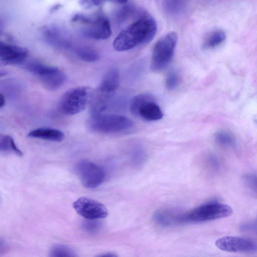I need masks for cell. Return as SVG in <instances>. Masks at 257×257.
Returning a JSON list of instances; mask_svg holds the SVG:
<instances>
[{
    "label": "cell",
    "mask_w": 257,
    "mask_h": 257,
    "mask_svg": "<svg viewBox=\"0 0 257 257\" xmlns=\"http://www.w3.org/2000/svg\"><path fill=\"white\" fill-rule=\"evenodd\" d=\"M75 170L85 188L93 189L100 185L105 179V172L100 166L88 160L77 163Z\"/></svg>",
    "instance_id": "8"
},
{
    "label": "cell",
    "mask_w": 257,
    "mask_h": 257,
    "mask_svg": "<svg viewBox=\"0 0 257 257\" xmlns=\"http://www.w3.org/2000/svg\"><path fill=\"white\" fill-rule=\"evenodd\" d=\"M183 213L173 209H160L153 215L155 222L162 227H170L182 224Z\"/></svg>",
    "instance_id": "14"
},
{
    "label": "cell",
    "mask_w": 257,
    "mask_h": 257,
    "mask_svg": "<svg viewBox=\"0 0 257 257\" xmlns=\"http://www.w3.org/2000/svg\"><path fill=\"white\" fill-rule=\"evenodd\" d=\"M242 180L245 187L250 192L256 194V174L255 172L246 173L242 177Z\"/></svg>",
    "instance_id": "22"
},
{
    "label": "cell",
    "mask_w": 257,
    "mask_h": 257,
    "mask_svg": "<svg viewBox=\"0 0 257 257\" xmlns=\"http://www.w3.org/2000/svg\"><path fill=\"white\" fill-rule=\"evenodd\" d=\"M73 207L79 215L89 220L104 218L108 215L107 208L103 204L87 197L78 198Z\"/></svg>",
    "instance_id": "11"
},
{
    "label": "cell",
    "mask_w": 257,
    "mask_h": 257,
    "mask_svg": "<svg viewBox=\"0 0 257 257\" xmlns=\"http://www.w3.org/2000/svg\"><path fill=\"white\" fill-rule=\"evenodd\" d=\"M90 1L92 3V5L95 6H99L101 4V2H102V0H90Z\"/></svg>",
    "instance_id": "29"
},
{
    "label": "cell",
    "mask_w": 257,
    "mask_h": 257,
    "mask_svg": "<svg viewBox=\"0 0 257 257\" xmlns=\"http://www.w3.org/2000/svg\"><path fill=\"white\" fill-rule=\"evenodd\" d=\"M181 77L175 71H171L167 75L165 79V85L169 90L175 89L180 83Z\"/></svg>",
    "instance_id": "23"
},
{
    "label": "cell",
    "mask_w": 257,
    "mask_h": 257,
    "mask_svg": "<svg viewBox=\"0 0 257 257\" xmlns=\"http://www.w3.org/2000/svg\"><path fill=\"white\" fill-rule=\"evenodd\" d=\"M226 39L225 32L221 30H216L209 34L203 43L205 49L216 48L221 44Z\"/></svg>",
    "instance_id": "17"
},
{
    "label": "cell",
    "mask_w": 257,
    "mask_h": 257,
    "mask_svg": "<svg viewBox=\"0 0 257 257\" xmlns=\"http://www.w3.org/2000/svg\"><path fill=\"white\" fill-rule=\"evenodd\" d=\"M119 73L116 68L109 70L93 95V100L99 105L107 106L119 84Z\"/></svg>",
    "instance_id": "9"
},
{
    "label": "cell",
    "mask_w": 257,
    "mask_h": 257,
    "mask_svg": "<svg viewBox=\"0 0 257 257\" xmlns=\"http://www.w3.org/2000/svg\"><path fill=\"white\" fill-rule=\"evenodd\" d=\"M0 152L13 153L19 156L23 155L13 138L10 136L4 134H0Z\"/></svg>",
    "instance_id": "18"
},
{
    "label": "cell",
    "mask_w": 257,
    "mask_h": 257,
    "mask_svg": "<svg viewBox=\"0 0 257 257\" xmlns=\"http://www.w3.org/2000/svg\"><path fill=\"white\" fill-rule=\"evenodd\" d=\"M6 246L5 241L0 238V251L5 248Z\"/></svg>",
    "instance_id": "31"
},
{
    "label": "cell",
    "mask_w": 257,
    "mask_h": 257,
    "mask_svg": "<svg viewBox=\"0 0 257 257\" xmlns=\"http://www.w3.org/2000/svg\"><path fill=\"white\" fill-rule=\"evenodd\" d=\"M75 53L79 59L85 62H94L100 58L96 50L88 47H78L75 50Z\"/></svg>",
    "instance_id": "19"
},
{
    "label": "cell",
    "mask_w": 257,
    "mask_h": 257,
    "mask_svg": "<svg viewBox=\"0 0 257 257\" xmlns=\"http://www.w3.org/2000/svg\"><path fill=\"white\" fill-rule=\"evenodd\" d=\"M82 29L83 35L87 38L96 40H105L111 35L109 21L104 17L91 19Z\"/></svg>",
    "instance_id": "13"
},
{
    "label": "cell",
    "mask_w": 257,
    "mask_h": 257,
    "mask_svg": "<svg viewBox=\"0 0 257 257\" xmlns=\"http://www.w3.org/2000/svg\"><path fill=\"white\" fill-rule=\"evenodd\" d=\"M28 136L52 142H60L63 140L64 134L61 131L50 127H39L30 131Z\"/></svg>",
    "instance_id": "15"
},
{
    "label": "cell",
    "mask_w": 257,
    "mask_h": 257,
    "mask_svg": "<svg viewBox=\"0 0 257 257\" xmlns=\"http://www.w3.org/2000/svg\"><path fill=\"white\" fill-rule=\"evenodd\" d=\"M189 0H163L165 12L169 16L176 17L186 9Z\"/></svg>",
    "instance_id": "16"
},
{
    "label": "cell",
    "mask_w": 257,
    "mask_h": 257,
    "mask_svg": "<svg viewBox=\"0 0 257 257\" xmlns=\"http://www.w3.org/2000/svg\"><path fill=\"white\" fill-rule=\"evenodd\" d=\"M157 23L149 14L144 13L141 18L122 30L113 42L114 49L119 52L149 43L157 32Z\"/></svg>",
    "instance_id": "1"
},
{
    "label": "cell",
    "mask_w": 257,
    "mask_h": 257,
    "mask_svg": "<svg viewBox=\"0 0 257 257\" xmlns=\"http://www.w3.org/2000/svg\"><path fill=\"white\" fill-rule=\"evenodd\" d=\"M239 229L243 232H255L256 231V221L243 222L240 225Z\"/></svg>",
    "instance_id": "25"
},
{
    "label": "cell",
    "mask_w": 257,
    "mask_h": 257,
    "mask_svg": "<svg viewBox=\"0 0 257 257\" xmlns=\"http://www.w3.org/2000/svg\"><path fill=\"white\" fill-rule=\"evenodd\" d=\"M28 56L26 48L0 40V66L21 64Z\"/></svg>",
    "instance_id": "12"
},
{
    "label": "cell",
    "mask_w": 257,
    "mask_h": 257,
    "mask_svg": "<svg viewBox=\"0 0 257 257\" xmlns=\"http://www.w3.org/2000/svg\"><path fill=\"white\" fill-rule=\"evenodd\" d=\"M215 245L220 249L231 252L253 254L257 252V243L252 239L225 236L217 239Z\"/></svg>",
    "instance_id": "10"
},
{
    "label": "cell",
    "mask_w": 257,
    "mask_h": 257,
    "mask_svg": "<svg viewBox=\"0 0 257 257\" xmlns=\"http://www.w3.org/2000/svg\"><path fill=\"white\" fill-rule=\"evenodd\" d=\"M233 213L232 208L217 201H210L192 210L184 212L183 224L204 222L229 217Z\"/></svg>",
    "instance_id": "2"
},
{
    "label": "cell",
    "mask_w": 257,
    "mask_h": 257,
    "mask_svg": "<svg viewBox=\"0 0 257 257\" xmlns=\"http://www.w3.org/2000/svg\"><path fill=\"white\" fill-rule=\"evenodd\" d=\"M87 220L83 225L84 229L86 231L94 232L99 228L100 225L98 222L94 221V220Z\"/></svg>",
    "instance_id": "24"
},
{
    "label": "cell",
    "mask_w": 257,
    "mask_h": 257,
    "mask_svg": "<svg viewBox=\"0 0 257 257\" xmlns=\"http://www.w3.org/2000/svg\"><path fill=\"white\" fill-rule=\"evenodd\" d=\"M131 112L148 121H156L162 118L163 113L156 103L154 96L149 93L135 96L130 103Z\"/></svg>",
    "instance_id": "7"
},
{
    "label": "cell",
    "mask_w": 257,
    "mask_h": 257,
    "mask_svg": "<svg viewBox=\"0 0 257 257\" xmlns=\"http://www.w3.org/2000/svg\"><path fill=\"white\" fill-rule=\"evenodd\" d=\"M94 90L89 86L72 88L61 96L58 104L60 111L65 115L80 113L90 104Z\"/></svg>",
    "instance_id": "3"
},
{
    "label": "cell",
    "mask_w": 257,
    "mask_h": 257,
    "mask_svg": "<svg viewBox=\"0 0 257 257\" xmlns=\"http://www.w3.org/2000/svg\"><path fill=\"white\" fill-rule=\"evenodd\" d=\"M90 130L95 133L110 134L127 131L134 126L129 117L115 114L91 115L87 121Z\"/></svg>",
    "instance_id": "4"
},
{
    "label": "cell",
    "mask_w": 257,
    "mask_h": 257,
    "mask_svg": "<svg viewBox=\"0 0 257 257\" xmlns=\"http://www.w3.org/2000/svg\"><path fill=\"white\" fill-rule=\"evenodd\" d=\"M4 29V24L3 21L0 18V34L3 32Z\"/></svg>",
    "instance_id": "32"
},
{
    "label": "cell",
    "mask_w": 257,
    "mask_h": 257,
    "mask_svg": "<svg viewBox=\"0 0 257 257\" xmlns=\"http://www.w3.org/2000/svg\"><path fill=\"white\" fill-rule=\"evenodd\" d=\"M25 68L47 89L54 91L65 83V73L59 68L33 61L28 63Z\"/></svg>",
    "instance_id": "5"
},
{
    "label": "cell",
    "mask_w": 257,
    "mask_h": 257,
    "mask_svg": "<svg viewBox=\"0 0 257 257\" xmlns=\"http://www.w3.org/2000/svg\"><path fill=\"white\" fill-rule=\"evenodd\" d=\"M80 3L85 8H89L92 5L90 0H80Z\"/></svg>",
    "instance_id": "27"
},
{
    "label": "cell",
    "mask_w": 257,
    "mask_h": 257,
    "mask_svg": "<svg viewBox=\"0 0 257 257\" xmlns=\"http://www.w3.org/2000/svg\"><path fill=\"white\" fill-rule=\"evenodd\" d=\"M6 100L4 95L0 92V108L5 104Z\"/></svg>",
    "instance_id": "28"
},
{
    "label": "cell",
    "mask_w": 257,
    "mask_h": 257,
    "mask_svg": "<svg viewBox=\"0 0 257 257\" xmlns=\"http://www.w3.org/2000/svg\"><path fill=\"white\" fill-rule=\"evenodd\" d=\"M177 40L176 33L171 32L156 42L153 48L150 64L152 71H161L169 64L173 58Z\"/></svg>",
    "instance_id": "6"
},
{
    "label": "cell",
    "mask_w": 257,
    "mask_h": 257,
    "mask_svg": "<svg viewBox=\"0 0 257 257\" xmlns=\"http://www.w3.org/2000/svg\"><path fill=\"white\" fill-rule=\"evenodd\" d=\"M107 1H111L115 3L120 4H125L127 1V0H107Z\"/></svg>",
    "instance_id": "30"
},
{
    "label": "cell",
    "mask_w": 257,
    "mask_h": 257,
    "mask_svg": "<svg viewBox=\"0 0 257 257\" xmlns=\"http://www.w3.org/2000/svg\"><path fill=\"white\" fill-rule=\"evenodd\" d=\"M50 256L52 257H74L76 256V254L75 252L68 246L56 244L50 249Z\"/></svg>",
    "instance_id": "21"
},
{
    "label": "cell",
    "mask_w": 257,
    "mask_h": 257,
    "mask_svg": "<svg viewBox=\"0 0 257 257\" xmlns=\"http://www.w3.org/2000/svg\"><path fill=\"white\" fill-rule=\"evenodd\" d=\"M214 140L219 145L225 147H234L236 141L233 136L227 132L221 131L214 135Z\"/></svg>",
    "instance_id": "20"
},
{
    "label": "cell",
    "mask_w": 257,
    "mask_h": 257,
    "mask_svg": "<svg viewBox=\"0 0 257 257\" xmlns=\"http://www.w3.org/2000/svg\"><path fill=\"white\" fill-rule=\"evenodd\" d=\"M7 74V72L5 71H0V78L6 75Z\"/></svg>",
    "instance_id": "33"
},
{
    "label": "cell",
    "mask_w": 257,
    "mask_h": 257,
    "mask_svg": "<svg viewBox=\"0 0 257 257\" xmlns=\"http://www.w3.org/2000/svg\"><path fill=\"white\" fill-rule=\"evenodd\" d=\"M207 162L209 166L214 170H218L220 168V162L217 158L213 155L209 156Z\"/></svg>",
    "instance_id": "26"
}]
</instances>
